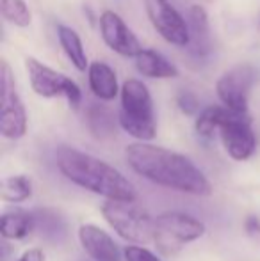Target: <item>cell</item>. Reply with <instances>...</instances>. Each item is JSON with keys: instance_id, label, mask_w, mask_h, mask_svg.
<instances>
[{"instance_id": "obj_1", "label": "cell", "mask_w": 260, "mask_h": 261, "mask_svg": "<svg viewBox=\"0 0 260 261\" xmlns=\"http://www.w3.org/2000/svg\"><path fill=\"white\" fill-rule=\"evenodd\" d=\"M127 164L135 174L164 189L196 197H208L212 185L189 156L150 142H132L125 148Z\"/></svg>"}, {"instance_id": "obj_2", "label": "cell", "mask_w": 260, "mask_h": 261, "mask_svg": "<svg viewBox=\"0 0 260 261\" xmlns=\"http://www.w3.org/2000/svg\"><path fill=\"white\" fill-rule=\"evenodd\" d=\"M56 165L73 185L105 197L107 201H137V192L130 179L114 165L91 153L72 146H59L56 151Z\"/></svg>"}, {"instance_id": "obj_3", "label": "cell", "mask_w": 260, "mask_h": 261, "mask_svg": "<svg viewBox=\"0 0 260 261\" xmlns=\"http://www.w3.org/2000/svg\"><path fill=\"white\" fill-rule=\"evenodd\" d=\"M122 107L118 114V124L137 142H150L157 135V121L153 100L145 82L137 79H127L122 86Z\"/></svg>"}, {"instance_id": "obj_4", "label": "cell", "mask_w": 260, "mask_h": 261, "mask_svg": "<svg viewBox=\"0 0 260 261\" xmlns=\"http://www.w3.org/2000/svg\"><path fill=\"white\" fill-rule=\"evenodd\" d=\"M207 227L200 219L185 212H164L155 217L153 244L166 258L178 254L185 245L200 240Z\"/></svg>"}, {"instance_id": "obj_5", "label": "cell", "mask_w": 260, "mask_h": 261, "mask_svg": "<svg viewBox=\"0 0 260 261\" xmlns=\"http://www.w3.org/2000/svg\"><path fill=\"white\" fill-rule=\"evenodd\" d=\"M100 212L105 222L125 242L134 245L153 242L155 217L137 204V201H105L100 206Z\"/></svg>"}, {"instance_id": "obj_6", "label": "cell", "mask_w": 260, "mask_h": 261, "mask_svg": "<svg viewBox=\"0 0 260 261\" xmlns=\"http://www.w3.org/2000/svg\"><path fill=\"white\" fill-rule=\"evenodd\" d=\"M25 68H27L29 82L31 87L38 96L41 98H57L64 96L68 105L73 110H79L80 103H82V91L77 86L75 80L69 76L63 75V73L56 71L50 66L39 62L34 57L25 59Z\"/></svg>"}, {"instance_id": "obj_7", "label": "cell", "mask_w": 260, "mask_h": 261, "mask_svg": "<svg viewBox=\"0 0 260 261\" xmlns=\"http://www.w3.org/2000/svg\"><path fill=\"white\" fill-rule=\"evenodd\" d=\"M0 86H2V105H0V134L11 141H18L27 134V110L18 94L14 76L7 61H2L0 68Z\"/></svg>"}, {"instance_id": "obj_8", "label": "cell", "mask_w": 260, "mask_h": 261, "mask_svg": "<svg viewBox=\"0 0 260 261\" xmlns=\"http://www.w3.org/2000/svg\"><path fill=\"white\" fill-rule=\"evenodd\" d=\"M257 80V71L253 66H233L218 79L216 93L223 107L235 114H248L250 109V93Z\"/></svg>"}, {"instance_id": "obj_9", "label": "cell", "mask_w": 260, "mask_h": 261, "mask_svg": "<svg viewBox=\"0 0 260 261\" xmlns=\"http://www.w3.org/2000/svg\"><path fill=\"white\" fill-rule=\"evenodd\" d=\"M219 137L225 151L235 162L248 160L257 149V135L251 128L248 114H230V117L219 128Z\"/></svg>"}, {"instance_id": "obj_10", "label": "cell", "mask_w": 260, "mask_h": 261, "mask_svg": "<svg viewBox=\"0 0 260 261\" xmlns=\"http://www.w3.org/2000/svg\"><path fill=\"white\" fill-rule=\"evenodd\" d=\"M146 13L153 29L175 46L189 45V25L187 20L175 9L170 0H145Z\"/></svg>"}, {"instance_id": "obj_11", "label": "cell", "mask_w": 260, "mask_h": 261, "mask_svg": "<svg viewBox=\"0 0 260 261\" xmlns=\"http://www.w3.org/2000/svg\"><path fill=\"white\" fill-rule=\"evenodd\" d=\"M100 34L104 43L114 54L122 57H137L141 52V45L137 41V36L129 29V25L123 21L120 14L114 11H104L100 14Z\"/></svg>"}, {"instance_id": "obj_12", "label": "cell", "mask_w": 260, "mask_h": 261, "mask_svg": "<svg viewBox=\"0 0 260 261\" xmlns=\"http://www.w3.org/2000/svg\"><path fill=\"white\" fill-rule=\"evenodd\" d=\"M79 242L86 254L93 261H122L123 251L114 238L94 224H82L79 227Z\"/></svg>"}, {"instance_id": "obj_13", "label": "cell", "mask_w": 260, "mask_h": 261, "mask_svg": "<svg viewBox=\"0 0 260 261\" xmlns=\"http://www.w3.org/2000/svg\"><path fill=\"white\" fill-rule=\"evenodd\" d=\"M189 25V45L187 50L193 57L203 59L212 52V34L208 25V14L201 6H191L187 16Z\"/></svg>"}, {"instance_id": "obj_14", "label": "cell", "mask_w": 260, "mask_h": 261, "mask_svg": "<svg viewBox=\"0 0 260 261\" xmlns=\"http://www.w3.org/2000/svg\"><path fill=\"white\" fill-rule=\"evenodd\" d=\"M87 80H89L91 93L102 101H112L118 96V93H122L118 86V76L107 62H91L87 69Z\"/></svg>"}, {"instance_id": "obj_15", "label": "cell", "mask_w": 260, "mask_h": 261, "mask_svg": "<svg viewBox=\"0 0 260 261\" xmlns=\"http://www.w3.org/2000/svg\"><path fill=\"white\" fill-rule=\"evenodd\" d=\"M135 68L148 79H175L178 76L177 66L168 61L160 52L152 48H143L135 57Z\"/></svg>"}, {"instance_id": "obj_16", "label": "cell", "mask_w": 260, "mask_h": 261, "mask_svg": "<svg viewBox=\"0 0 260 261\" xmlns=\"http://www.w3.org/2000/svg\"><path fill=\"white\" fill-rule=\"evenodd\" d=\"M36 231V215L25 210H11L0 217V234L4 240H23Z\"/></svg>"}, {"instance_id": "obj_17", "label": "cell", "mask_w": 260, "mask_h": 261, "mask_svg": "<svg viewBox=\"0 0 260 261\" xmlns=\"http://www.w3.org/2000/svg\"><path fill=\"white\" fill-rule=\"evenodd\" d=\"M86 124L89 134L98 141L116 135V117L111 109L100 103H91L86 110Z\"/></svg>"}, {"instance_id": "obj_18", "label": "cell", "mask_w": 260, "mask_h": 261, "mask_svg": "<svg viewBox=\"0 0 260 261\" xmlns=\"http://www.w3.org/2000/svg\"><path fill=\"white\" fill-rule=\"evenodd\" d=\"M57 38H59L61 48L64 50L66 57L69 59L73 68H77L79 71H87L89 69V62H87V55L86 50H84L82 39L77 34V31H73L68 25H57Z\"/></svg>"}, {"instance_id": "obj_19", "label": "cell", "mask_w": 260, "mask_h": 261, "mask_svg": "<svg viewBox=\"0 0 260 261\" xmlns=\"http://www.w3.org/2000/svg\"><path fill=\"white\" fill-rule=\"evenodd\" d=\"M230 114H232V110H228L223 105H210L203 109L196 116L195 130L198 137H201L203 141H210L216 135V132H219V128L223 126V123L230 117Z\"/></svg>"}, {"instance_id": "obj_20", "label": "cell", "mask_w": 260, "mask_h": 261, "mask_svg": "<svg viewBox=\"0 0 260 261\" xmlns=\"http://www.w3.org/2000/svg\"><path fill=\"white\" fill-rule=\"evenodd\" d=\"M0 196L6 203H23L32 196V181L23 174L9 176L2 181Z\"/></svg>"}, {"instance_id": "obj_21", "label": "cell", "mask_w": 260, "mask_h": 261, "mask_svg": "<svg viewBox=\"0 0 260 261\" xmlns=\"http://www.w3.org/2000/svg\"><path fill=\"white\" fill-rule=\"evenodd\" d=\"M0 13L4 20L20 29L29 27L32 21L31 9L25 4V0H0Z\"/></svg>"}, {"instance_id": "obj_22", "label": "cell", "mask_w": 260, "mask_h": 261, "mask_svg": "<svg viewBox=\"0 0 260 261\" xmlns=\"http://www.w3.org/2000/svg\"><path fill=\"white\" fill-rule=\"evenodd\" d=\"M123 259L125 261H162L155 252L143 245H127L123 249Z\"/></svg>"}, {"instance_id": "obj_23", "label": "cell", "mask_w": 260, "mask_h": 261, "mask_svg": "<svg viewBox=\"0 0 260 261\" xmlns=\"http://www.w3.org/2000/svg\"><path fill=\"white\" fill-rule=\"evenodd\" d=\"M177 103H178V109L184 114H187V116L200 114V101H198V98L193 93H187V91L182 93L180 96L177 98Z\"/></svg>"}, {"instance_id": "obj_24", "label": "cell", "mask_w": 260, "mask_h": 261, "mask_svg": "<svg viewBox=\"0 0 260 261\" xmlns=\"http://www.w3.org/2000/svg\"><path fill=\"white\" fill-rule=\"evenodd\" d=\"M244 231L250 238H253L257 244H260V219L255 215H248L244 220Z\"/></svg>"}, {"instance_id": "obj_25", "label": "cell", "mask_w": 260, "mask_h": 261, "mask_svg": "<svg viewBox=\"0 0 260 261\" xmlns=\"http://www.w3.org/2000/svg\"><path fill=\"white\" fill-rule=\"evenodd\" d=\"M16 261H45V252L41 249H29Z\"/></svg>"}, {"instance_id": "obj_26", "label": "cell", "mask_w": 260, "mask_h": 261, "mask_svg": "<svg viewBox=\"0 0 260 261\" xmlns=\"http://www.w3.org/2000/svg\"><path fill=\"white\" fill-rule=\"evenodd\" d=\"M258 29H260V20H258Z\"/></svg>"}]
</instances>
